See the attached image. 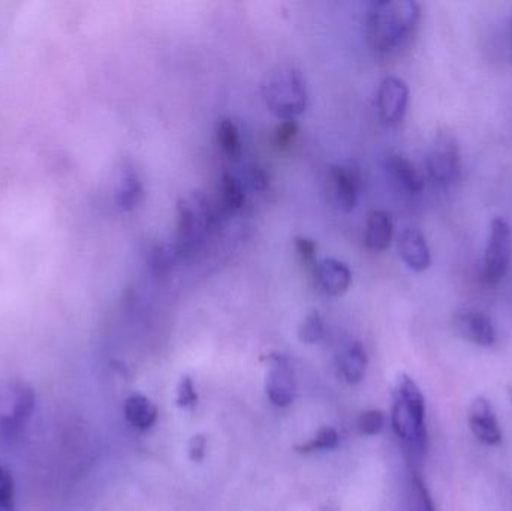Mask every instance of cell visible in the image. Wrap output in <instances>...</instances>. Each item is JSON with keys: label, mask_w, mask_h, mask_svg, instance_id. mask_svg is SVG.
Wrapping results in <instances>:
<instances>
[{"label": "cell", "mask_w": 512, "mask_h": 511, "mask_svg": "<svg viewBox=\"0 0 512 511\" xmlns=\"http://www.w3.org/2000/svg\"><path fill=\"white\" fill-rule=\"evenodd\" d=\"M367 42L382 56L408 47L420 23V5L412 0H375L366 6Z\"/></svg>", "instance_id": "1"}, {"label": "cell", "mask_w": 512, "mask_h": 511, "mask_svg": "<svg viewBox=\"0 0 512 511\" xmlns=\"http://www.w3.org/2000/svg\"><path fill=\"white\" fill-rule=\"evenodd\" d=\"M177 213L179 219L174 249L179 260H191L219 230L224 215L218 204L201 191L180 198Z\"/></svg>", "instance_id": "2"}, {"label": "cell", "mask_w": 512, "mask_h": 511, "mask_svg": "<svg viewBox=\"0 0 512 511\" xmlns=\"http://www.w3.org/2000/svg\"><path fill=\"white\" fill-rule=\"evenodd\" d=\"M268 110L282 120H292L304 113L309 102L306 77L297 66L282 63L267 72L261 86Z\"/></svg>", "instance_id": "3"}, {"label": "cell", "mask_w": 512, "mask_h": 511, "mask_svg": "<svg viewBox=\"0 0 512 511\" xmlns=\"http://www.w3.org/2000/svg\"><path fill=\"white\" fill-rule=\"evenodd\" d=\"M391 425L400 440L415 452L427 446L426 401L420 387L408 375H400L393 393Z\"/></svg>", "instance_id": "4"}, {"label": "cell", "mask_w": 512, "mask_h": 511, "mask_svg": "<svg viewBox=\"0 0 512 511\" xmlns=\"http://www.w3.org/2000/svg\"><path fill=\"white\" fill-rule=\"evenodd\" d=\"M512 255V234L510 225L498 218L492 222L481 278L489 287L501 284L510 269Z\"/></svg>", "instance_id": "5"}, {"label": "cell", "mask_w": 512, "mask_h": 511, "mask_svg": "<svg viewBox=\"0 0 512 511\" xmlns=\"http://www.w3.org/2000/svg\"><path fill=\"white\" fill-rule=\"evenodd\" d=\"M426 170L435 185L456 182L462 171L459 144L450 132H439L426 156Z\"/></svg>", "instance_id": "6"}, {"label": "cell", "mask_w": 512, "mask_h": 511, "mask_svg": "<svg viewBox=\"0 0 512 511\" xmlns=\"http://www.w3.org/2000/svg\"><path fill=\"white\" fill-rule=\"evenodd\" d=\"M265 392L274 407L285 408L294 402L297 393L294 366L286 354L271 353L268 356Z\"/></svg>", "instance_id": "7"}, {"label": "cell", "mask_w": 512, "mask_h": 511, "mask_svg": "<svg viewBox=\"0 0 512 511\" xmlns=\"http://www.w3.org/2000/svg\"><path fill=\"white\" fill-rule=\"evenodd\" d=\"M409 104V87L402 78L388 75L378 90V111L387 125H397L405 117Z\"/></svg>", "instance_id": "8"}, {"label": "cell", "mask_w": 512, "mask_h": 511, "mask_svg": "<svg viewBox=\"0 0 512 511\" xmlns=\"http://www.w3.org/2000/svg\"><path fill=\"white\" fill-rule=\"evenodd\" d=\"M331 198L337 209L345 213L354 212L361 188L360 171L346 165H331L328 171Z\"/></svg>", "instance_id": "9"}, {"label": "cell", "mask_w": 512, "mask_h": 511, "mask_svg": "<svg viewBox=\"0 0 512 511\" xmlns=\"http://www.w3.org/2000/svg\"><path fill=\"white\" fill-rule=\"evenodd\" d=\"M315 287L328 297H340L348 293L352 284V273L343 261L322 258L312 269Z\"/></svg>", "instance_id": "10"}, {"label": "cell", "mask_w": 512, "mask_h": 511, "mask_svg": "<svg viewBox=\"0 0 512 511\" xmlns=\"http://www.w3.org/2000/svg\"><path fill=\"white\" fill-rule=\"evenodd\" d=\"M453 329L459 338L480 347H492L496 342V330L492 320L484 312L462 311L454 315Z\"/></svg>", "instance_id": "11"}, {"label": "cell", "mask_w": 512, "mask_h": 511, "mask_svg": "<svg viewBox=\"0 0 512 511\" xmlns=\"http://www.w3.org/2000/svg\"><path fill=\"white\" fill-rule=\"evenodd\" d=\"M469 428L472 434L486 446H498L502 441L501 426L496 419L492 404L486 398H477L469 408Z\"/></svg>", "instance_id": "12"}, {"label": "cell", "mask_w": 512, "mask_h": 511, "mask_svg": "<svg viewBox=\"0 0 512 511\" xmlns=\"http://www.w3.org/2000/svg\"><path fill=\"white\" fill-rule=\"evenodd\" d=\"M399 252L403 263L414 272H424L432 264L426 237L417 228H406L402 231L399 237Z\"/></svg>", "instance_id": "13"}, {"label": "cell", "mask_w": 512, "mask_h": 511, "mask_svg": "<svg viewBox=\"0 0 512 511\" xmlns=\"http://www.w3.org/2000/svg\"><path fill=\"white\" fill-rule=\"evenodd\" d=\"M385 165H387L388 174L394 183L408 194H420L426 188V179H424L423 173L406 156L394 153V155L388 156Z\"/></svg>", "instance_id": "14"}, {"label": "cell", "mask_w": 512, "mask_h": 511, "mask_svg": "<svg viewBox=\"0 0 512 511\" xmlns=\"http://www.w3.org/2000/svg\"><path fill=\"white\" fill-rule=\"evenodd\" d=\"M393 216L387 210H373L367 218L364 242L370 251L382 252L393 242Z\"/></svg>", "instance_id": "15"}, {"label": "cell", "mask_w": 512, "mask_h": 511, "mask_svg": "<svg viewBox=\"0 0 512 511\" xmlns=\"http://www.w3.org/2000/svg\"><path fill=\"white\" fill-rule=\"evenodd\" d=\"M337 365H339L340 375L346 383H361L366 377L367 365H369L366 348L361 342H351L339 354Z\"/></svg>", "instance_id": "16"}, {"label": "cell", "mask_w": 512, "mask_h": 511, "mask_svg": "<svg viewBox=\"0 0 512 511\" xmlns=\"http://www.w3.org/2000/svg\"><path fill=\"white\" fill-rule=\"evenodd\" d=\"M123 411L129 425L137 431H149L158 420V408L149 398L140 393H135L126 399Z\"/></svg>", "instance_id": "17"}, {"label": "cell", "mask_w": 512, "mask_h": 511, "mask_svg": "<svg viewBox=\"0 0 512 511\" xmlns=\"http://www.w3.org/2000/svg\"><path fill=\"white\" fill-rule=\"evenodd\" d=\"M219 192H221V197H219L218 206L222 215H234L245 207V186L236 174L230 173V171L222 173Z\"/></svg>", "instance_id": "18"}, {"label": "cell", "mask_w": 512, "mask_h": 511, "mask_svg": "<svg viewBox=\"0 0 512 511\" xmlns=\"http://www.w3.org/2000/svg\"><path fill=\"white\" fill-rule=\"evenodd\" d=\"M141 198H143V183L137 171L132 167L123 168L117 183V204L120 209L129 212L140 204Z\"/></svg>", "instance_id": "19"}, {"label": "cell", "mask_w": 512, "mask_h": 511, "mask_svg": "<svg viewBox=\"0 0 512 511\" xmlns=\"http://www.w3.org/2000/svg\"><path fill=\"white\" fill-rule=\"evenodd\" d=\"M216 140L219 149L231 161H237L242 155V137H240L239 126L233 119L222 117L216 125Z\"/></svg>", "instance_id": "20"}, {"label": "cell", "mask_w": 512, "mask_h": 511, "mask_svg": "<svg viewBox=\"0 0 512 511\" xmlns=\"http://www.w3.org/2000/svg\"><path fill=\"white\" fill-rule=\"evenodd\" d=\"M339 443L340 437L336 429L322 428L319 429L315 437L310 438L307 443L295 447V450H297L298 453H303V455H310V453L327 452V450L336 449Z\"/></svg>", "instance_id": "21"}, {"label": "cell", "mask_w": 512, "mask_h": 511, "mask_svg": "<svg viewBox=\"0 0 512 511\" xmlns=\"http://www.w3.org/2000/svg\"><path fill=\"white\" fill-rule=\"evenodd\" d=\"M325 326L322 315L319 311H310L298 327V339L303 344H318L319 341L324 339Z\"/></svg>", "instance_id": "22"}, {"label": "cell", "mask_w": 512, "mask_h": 511, "mask_svg": "<svg viewBox=\"0 0 512 511\" xmlns=\"http://www.w3.org/2000/svg\"><path fill=\"white\" fill-rule=\"evenodd\" d=\"M179 260L177 257L176 249L165 248V246H155L150 252L149 266L152 273L156 276H164L173 269L174 263Z\"/></svg>", "instance_id": "23"}, {"label": "cell", "mask_w": 512, "mask_h": 511, "mask_svg": "<svg viewBox=\"0 0 512 511\" xmlns=\"http://www.w3.org/2000/svg\"><path fill=\"white\" fill-rule=\"evenodd\" d=\"M176 404L182 410H194L197 407L198 393L194 380L189 375H183L177 384Z\"/></svg>", "instance_id": "24"}, {"label": "cell", "mask_w": 512, "mask_h": 511, "mask_svg": "<svg viewBox=\"0 0 512 511\" xmlns=\"http://www.w3.org/2000/svg\"><path fill=\"white\" fill-rule=\"evenodd\" d=\"M0 511H17L14 477L2 465H0Z\"/></svg>", "instance_id": "25"}, {"label": "cell", "mask_w": 512, "mask_h": 511, "mask_svg": "<svg viewBox=\"0 0 512 511\" xmlns=\"http://www.w3.org/2000/svg\"><path fill=\"white\" fill-rule=\"evenodd\" d=\"M385 416L381 410H369L360 414L357 420V429L361 435H378L384 429Z\"/></svg>", "instance_id": "26"}, {"label": "cell", "mask_w": 512, "mask_h": 511, "mask_svg": "<svg viewBox=\"0 0 512 511\" xmlns=\"http://www.w3.org/2000/svg\"><path fill=\"white\" fill-rule=\"evenodd\" d=\"M294 248L300 263L306 269H313V266L316 264V251H318V245H316L315 240L306 236L295 237Z\"/></svg>", "instance_id": "27"}, {"label": "cell", "mask_w": 512, "mask_h": 511, "mask_svg": "<svg viewBox=\"0 0 512 511\" xmlns=\"http://www.w3.org/2000/svg\"><path fill=\"white\" fill-rule=\"evenodd\" d=\"M298 128L297 120H283L276 129V135H274V143L279 149H285V147L291 146L297 138Z\"/></svg>", "instance_id": "28"}, {"label": "cell", "mask_w": 512, "mask_h": 511, "mask_svg": "<svg viewBox=\"0 0 512 511\" xmlns=\"http://www.w3.org/2000/svg\"><path fill=\"white\" fill-rule=\"evenodd\" d=\"M412 495H414L415 511H435L429 491L420 477L412 480Z\"/></svg>", "instance_id": "29"}, {"label": "cell", "mask_w": 512, "mask_h": 511, "mask_svg": "<svg viewBox=\"0 0 512 511\" xmlns=\"http://www.w3.org/2000/svg\"><path fill=\"white\" fill-rule=\"evenodd\" d=\"M246 179H248L246 182L249 183V186L254 191L265 192L270 188V174L264 168L259 167V165L249 168L248 173H246Z\"/></svg>", "instance_id": "30"}, {"label": "cell", "mask_w": 512, "mask_h": 511, "mask_svg": "<svg viewBox=\"0 0 512 511\" xmlns=\"http://www.w3.org/2000/svg\"><path fill=\"white\" fill-rule=\"evenodd\" d=\"M207 438L203 434L194 435L189 441V458L192 462H201L206 458Z\"/></svg>", "instance_id": "31"}]
</instances>
